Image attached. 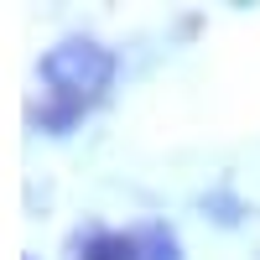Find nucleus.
Here are the masks:
<instances>
[{
    "instance_id": "1",
    "label": "nucleus",
    "mask_w": 260,
    "mask_h": 260,
    "mask_svg": "<svg viewBox=\"0 0 260 260\" xmlns=\"http://www.w3.org/2000/svg\"><path fill=\"white\" fill-rule=\"evenodd\" d=\"M42 83H47V104L31 110V125L47 136H68V130L110 94V83L120 73V57L104 47L99 37H62L52 42L37 62Z\"/></svg>"
},
{
    "instance_id": "2",
    "label": "nucleus",
    "mask_w": 260,
    "mask_h": 260,
    "mask_svg": "<svg viewBox=\"0 0 260 260\" xmlns=\"http://www.w3.org/2000/svg\"><path fill=\"white\" fill-rule=\"evenodd\" d=\"M78 260H141V240L120 229H89L78 245Z\"/></svg>"
},
{
    "instance_id": "3",
    "label": "nucleus",
    "mask_w": 260,
    "mask_h": 260,
    "mask_svg": "<svg viewBox=\"0 0 260 260\" xmlns=\"http://www.w3.org/2000/svg\"><path fill=\"white\" fill-rule=\"evenodd\" d=\"M136 240H141V260H182V240H177V229L161 224V219H151L136 229Z\"/></svg>"
}]
</instances>
